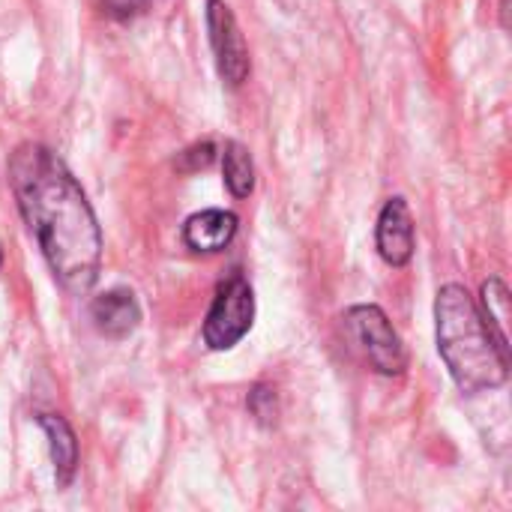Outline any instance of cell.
<instances>
[{"instance_id":"1","label":"cell","mask_w":512,"mask_h":512,"mask_svg":"<svg viewBox=\"0 0 512 512\" xmlns=\"http://www.w3.org/2000/svg\"><path fill=\"white\" fill-rule=\"evenodd\" d=\"M9 186L54 279L69 294H87L99 276L102 234L72 171L54 150L27 141L9 156Z\"/></svg>"},{"instance_id":"2","label":"cell","mask_w":512,"mask_h":512,"mask_svg":"<svg viewBox=\"0 0 512 512\" xmlns=\"http://www.w3.org/2000/svg\"><path fill=\"white\" fill-rule=\"evenodd\" d=\"M438 351L462 393L498 390L510 378V354L498 345L474 297L462 285H444L435 300Z\"/></svg>"},{"instance_id":"3","label":"cell","mask_w":512,"mask_h":512,"mask_svg":"<svg viewBox=\"0 0 512 512\" xmlns=\"http://www.w3.org/2000/svg\"><path fill=\"white\" fill-rule=\"evenodd\" d=\"M348 336L366 357V363L381 375H402L408 369V354L393 330L390 318L378 306H354L345 315Z\"/></svg>"},{"instance_id":"4","label":"cell","mask_w":512,"mask_h":512,"mask_svg":"<svg viewBox=\"0 0 512 512\" xmlns=\"http://www.w3.org/2000/svg\"><path fill=\"white\" fill-rule=\"evenodd\" d=\"M252 321H255V294H252V285L234 273L228 276L216 297H213V306L204 318V342L210 351H228L234 348L249 330H252Z\"/></svg>"},{"instance_id":"5","label":"cell","mask_w":512,"mask_h":512,"mask_svg":"<svg viewBox=\"0 0 512 512\" xmlns=\"http://www.w3.org/2000/svg\"><path fill=\"white\" fill-rule=\"evenodd\" d=\"M207 30H210V45L222 81L228 87H240L249 78L252 60L240 24L225 0H207Z\"/></svg>"},{"instance_id":"6","label":"cell","mask_w":512,"mask_h":512,"mask_svg":"<svg viewBox=\"0 0 512 512\" xmlns=\"http://www.w3.org/2000/svg\"><path fill=\"white\" fill-rule=\"evenodd\" d=\"M375 240H378L381 258L390 267H408L411 264L417 237H414V216H411L405 198H390L384 204V210L378 216Z\"/></svg>"},{"instance_id":"7","label":"cell","mask_w":512,"mask_h":512,"mask_svg":"<svg viewBox=\"0 0 512 512\" xmlns=\"http://www.w3.org/2000/svg\"><path fill=\"white\" fill-rule=\"evenodd\" d=\"M90 321L102 336L126 339L141 324V309H138V300L132 297V291L111 288L90 303Z\"/></svg>"},{"instance_id":"8","label":"cell","mask_w":512,"mask_h":512,"mask_svg":"<svg viewBox=\"0 0 512 512\" xmlns=\"http://www.w3.org/2000/svg\"><path fill=\"white\" fill-rule=\"evenodd\" d=\"M234 234H237V216L228 210H201V213L189 216L183 225V243L201 255L228 249Z\"/></svg>"},{"instance_id":"9","label":"cell","mask_w":512,"mask_h":512,"mask_svg":"<svg viewBox=\"0 0 512 512\" xmlns=\"http://www.w3.org/2000/svg\"><path fill=\"white\" fill-rule=\"evenodd\" d=\"M36 423H39V429L48 438L57 486H69L72 477H75V468H78V441H75L72 426L63 417H57V414H39Z\"/></svg>"},{"instance_id":"10","label":"cell","mask_w":512,"mask_h":512,"mask_svg":"<svg viewBox=\"0 0 512 512\" xmlns=\"http://www.w3.org/2000/svg\"><path fill=\"white\" fill-rule=\"evenodd\" d=\"M222 174L225 186L231 189L234 198H249L255 189V162L249 150L240 141H228L222 150Z\"/></svg>"},{"instance_id":"11","label":"cell","mask_w":512,"mask_h":512,"mask_svg":"<svg viewBox=\"0 0 512 512\" xmlns=\"http://www.w3.org/2000/svg\"><path fill=\"white\" fill-rule=\"evenodd\" d=\"M483 321L489 324L492 336L498 339V345L510 354V345H507V321H510V291L501 279H489L483 285Z\"/></svg>"},{"instance_id":"12","label":"cell","mask_w":512,"mask_h":512,"mask_svg":"<svg viewBox=\"0 0 512 512\" xmlns=\"http://www.w3.org/2000/svg\"><path fill=\"white\" fill-rule=\"evenodd\" d=\"M249 411H252V417L261 423V426H273L276 423V417H279V405H276V393L270 390V387H255L252 393H249Z\"/></svg>"},{"instance_id":"13","label":"cell","mask_w":512,"mask_h":512,"mask_svg":"<svg viewBox=\"0 0 512 512\" xmlns=\"http://www.w3.org/2000/svg\"><path fill=\"white\" fill-rule=\"evenodd\" d=\"M147 6H150V0H102L105 15H111V18H117V21H132V18H138Z\"/></svg>"},{"instance_id":"14","label":"cell","mask_w":512,"mask_h":512,"mask_svg":"<svg viewBox=\"0 0 512 512\" xmlns=\"http://www.w3.org/2000/svg\"><path fill=\"white\" fill-rule=\"evenodd\" d=\"M0 261H3V258H0Z\"/></svg>"}]
</instances>
